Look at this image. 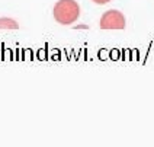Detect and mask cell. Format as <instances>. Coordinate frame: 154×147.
I'll return each instance as SVG.
<instances>
[{"label":"cell","instance_id":"6da1fadb","mask_svg":"<svg viewBox=\"0 0 154 147\" xmlns=\"http://www.w3.org/2000/svg\"><path fill=\"white\" fill-rule=\"evenodd\" d=\"M52 16L60 25H73L80 16V6L76 0H58L54 5Z\"/></svg>","mask_w":154,"mask_h":147},{"label":"cell","instance_id":"7a4b0ae2","mask_svg":"<svg viewBox=\"0 0 154 147\" xmlns=\"http://www.w3.org/2000/svg\"><path fill=\"white\" fill-rule=\"evenodd\" d=\"M125 16L119 10H106L100 16V29H125Z\"/></svg>","mask_w":154,"mask_h":147},{"label":"cell","instance_id":"3957f363","mask_svg":"<svg viewBox=\"0 0 154 147\" xmlns=\"http://www.w3.org/2000/svg\"><path fill=\"white\" fill-rule=\"evenodd\" d=\"M0 29H8V31L19 29V23H17L13 17L3 16V17H0Z\"/></svg>","mask_w":154,"mask_h":147},{"label":"cell","instance_id":"277c9868","mask_svg":"<svg viewBox=\"0 0 154 147\" xmlns=\"http://www.w3.org/2000/svg\"><path fill=\"white\" fill-rule=\"evenodd\" d=\"M92 2H94L96 5H106V3H109L111 0H92Z\"/></svg>","mask_w":154,"mask_h":147}]
</instances>
